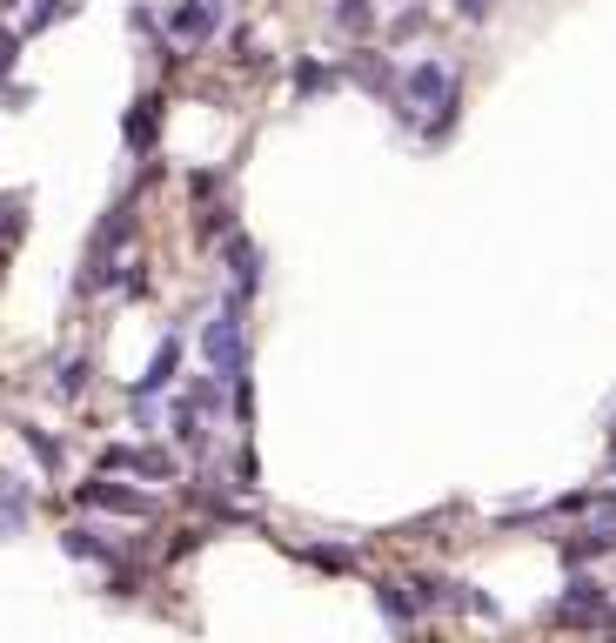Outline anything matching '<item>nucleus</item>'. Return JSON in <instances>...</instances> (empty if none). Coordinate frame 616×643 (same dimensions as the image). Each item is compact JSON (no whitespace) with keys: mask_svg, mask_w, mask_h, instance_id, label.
<instances>
[{"mask_svg":"<svg viewBox=\"0 0 616 643\" xmlns=\"http://www.w3.org/2000/svg\"><path fill=\"white\" fill-rule=\"evenodd\" d=\"M201 349H208V362H215L228 382L248 376V335H242V295H228L215 309V322H208V335H201Z\"/></svg>","mask_w":616,"mask_h":643,"instance_id":"1","label":"nucleus"},{"mask_svg":"<svg viewBox=\"0 0 616 643\" xmlns=\"http://www.w3.org/2000/svg\"><path fill=\"white\" fill-rule=\"evenodd\" d=\"M456 101V74L442 61H422V67H409V81H402V121H416V108H449Z\"/></svg>","mask_w":616,"mask_h":643,"instance_id":"2","label":"nucleus"},{"mask_svg":"<svg viewBox=\"0 0 616 643\" xmlns=\"http://www.w3.org/2000/svg\"><path fill=\"white\" fill-rule=\"evenodd\" d=\"M221 34V0H181V7H168V41H215Z\"/></svg>","mask_w":616,"mask_h":643,"instance_id":"3","label":"nucleus"},{"mask_svg":"<svg viewBox=\"0 0 616 643\" xmlns=\"http://www.w3.org/2000/svg\"><path fill=\"white\" fill-rule=\"evenodd\" d=\"M175 369H181V342L168 335V342L154 349V369H148L141 382H134V396H154V389H168V382H175Z\"/></svg>","mask_w":616,"mask_h":643,"instance_id":"4","label":"nucleus"},{"mask_svg":"<svg viewBox=\"0 0 616 643\" xmlns=\"http://www.w3.org/2000/svg\"><path fill=\"white\" fill-rule=\"evenodd\" d=\"M329 21H335V34H369V27H375V7H369V0H335Z\"/></svg>","mask_w":616,"mask_h":643,"instance_id":"5","label":"nucleus"},{"mask_svg":"<svg viewBox=\"0 0 616 643\" xmlns=\"http://www.w3.org/2000/svg\"><path fill=\"white\" fill-rule=\"evenodd\" d=\"M295 88H302V94H322V88H335V67H322V61H302V67H295Z\"/></svg>","mask_w":616,"mask_h":643,"instance_id":"6","label":"nucleus"},{"mask_svg":"<svg viewBox=\"0 0 616 643\" xmlns=\"http://www.w3.org/2000/svg\"><path fill=\"white\" fill-rule=\"evenodd\" d=\"M154 141V101H141V114H128V148H148Z\"/></svg>","mask_w":616,"mask_h":643,"instance_id":"7","label":"nucleus"},{"mask_svg":"<svg viewBox=\"0 0 616 643\" xmlns=\"http://www.w3.org/2000/svg\"><path fill=\"white\" fill-rule=\"evenodd\" d=\"M81 382H88V362H67L61 376H54V396H81Z\"/></svg>","mask_w":616,"mask_h":643,"instance_id":"8","label":"nucleus"},{"mask_svg":"<svg viewBox=\"0 0 616 643\" xmlns=\"http://www.w3.org/2000/svg\"><path fill=\"white\" fill-rule=\"evenodd\" d=\"M21 61V34H0V67H14Z\"/></svg>","mask_w":616,"mask_h":643,"instance_id":"9","label":"nucleus"},{"mask_svg":"<svg viewBox=\"0 0 616 643\" xmlns=\"http://www.w3.org/2000/svg\"><path fill=\"white\" fill-rule=\"evenodd\" d=\"M0 7H14V0H0Z\"/></svg>","mask_w":616,"mask_h":643,"instance_id":"10","label":"nucleus"}]
</instances>
